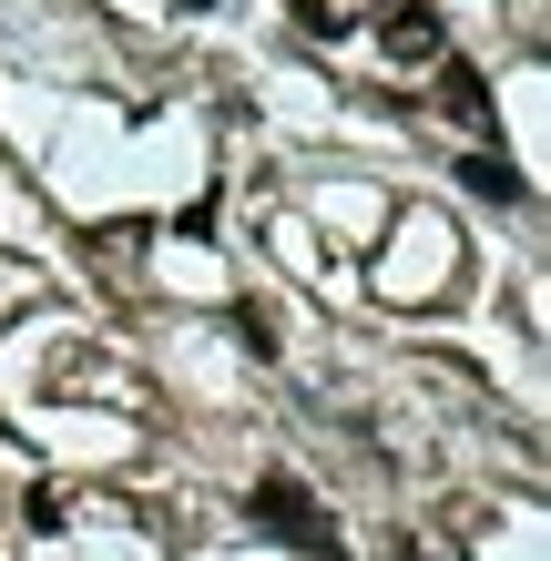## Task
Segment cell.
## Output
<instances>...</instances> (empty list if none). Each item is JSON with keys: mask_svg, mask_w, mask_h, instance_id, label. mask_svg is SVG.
Listing matches in <instances>:
<instances>
[{"mask_svg": "<svg viewBox=\"0 0 551 561\" xmlns=\"http://www.w3.org/2000/svg\"><path fill=\"white\" fill-rule=\"evenodd\" d=\"M245 511H255V531H266V541H286V551H307V561H337V511L317 501V490H307L297 470H255V490H245Z\"/></svg>", "mask_w": 551, "mask_h": 561, "instance_id": "obj_1", "label": "cell"}, {"mask_svg": "<svg viewBox=\"0 0 551 561\" xmlns=\"http://www.w3.org/2000/svg\"><path fill=\"white\" fill-rule=\"evenodd\" d=\"M378 42H388V61H399V72H418V61L449 51V31H439L429 0H378Z\"/></svg>", "mask_w": 551, "mask_h": 561, "instance_id": "obj_2", "label": "cell"}, {"mask_svg": "<svg viewBox=\"0 0 551 561\" xmlns=\"http://www.w3.org/2000/svg\"><path fill=\"white\" fill-rule=\"evenodd\" d=\"M439 113H460V123H480V134H491V123H501V113H491V82H480L470 61H449V51H439Z\"/></svg>", "mask_w": 551, "mask_h": 561, "instance_id": "obj_3", "label": "cell"}, {"mask_svg": "<svg viewBox=\"0 0 551 561\" xmlns=\"http://www.w3.org/2000/svg\"><path fill=\"white\" fill-rule=\"evenodd\" d=\"M460 174H470V194H491V205H521V163H510L501 144L491 153H460Z\"/></svg>", "mask_w": 551, "mask_h": 561, "instance_id": "obj_4", "label": "cell"}, {"mask_svg": "<svg viewBox=\"0 0 551 561\" xmlns=\"http://www.w3.org/2000/svg\"><path fill=\"white\" fill-rule=\"evenodd\" d=\"M236 347H255V357H276V317H266V307H236Z\"/></svg>", "mask_w": 551, "mask_h": 561, "instance_id": "obj_5", "label": "cell"}, {"mask_svg": "<svg viewBox=\"0 0 551 561\" xmlns=\"http://www.w3.org/2000/svg\"><path fill=\"white\" fill-rule=\"evenodd\" d=\"M286 11H297L307 42H337V11H328V0H286Z\"/></svg>", "mask_w": 551, "mask_h": 561, "instance_id": "obj_6", "label": "cell"}, {"mask_svg": "<svg viewBox=\"0 0 551 561\" xmlns=\"http://www.w3.org/2000/svg\"><path fill=\"white\" fill-rule=\"evenodd\" d=\"M174 11H215V0H174Z\"/></svg>", "mask_w": 551, "mask_h": 561, "instance_id": "obj_7", "label": "cell"}]
</instances>
